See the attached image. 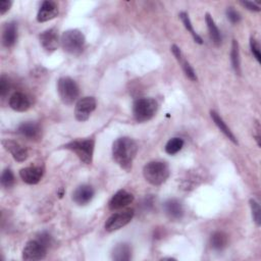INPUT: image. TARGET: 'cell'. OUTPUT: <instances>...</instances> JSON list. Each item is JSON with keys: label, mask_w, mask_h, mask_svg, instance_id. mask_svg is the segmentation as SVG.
<instances>
[{"label": "cell", "mask_w": 261, "mask_h": 261, "mask_svg": "<svg viewBox=\"0 0 261 261\" xmlns=\"http://www.w3.org/2000/svg\"><path fill=\"white\" fill-rule=\"evenodd\" d=\"M137 153L138 145L128 137H121L113 142L112 157L114 161L126 171L132 169L133 161L136 158Z\"/></svg>", "instance_id": "obj_1"}, {"label": "cell", "mask_w": 261, "mask_h": 261, "mask_svg": "<svg viewBox=\"0 0 261 261\" xmlns=\"http://www.w3.org/2000/svg\"><path fill=\"white\" fill-rule=\"evenodd\" d=\"M133 201H134L133 194L128 193L125 190H119L110 199V201L108 203V207L110 210L114 211V210L124 208L125 206L130 204Z\"/></svg>", "instance_id": "obj_11"}, {"label": "cell", "mask_w": 261, "mask_h": 261, "mask_svg": "<svg viewBox=\"0 0 261 261\" xmlns=\"http://www.w3.org/2000/svg\"><path fill=\"white\" fill-rule=\"evenodd\" d=\"M9 88H10V83H9L8 77L6 75L2 74L0 77V95H1V97H4L8 93Z\"/></svg>", "instance_id": "obj_31"}, {"label": "cell", "mask_w": 261, "mask_h": 261, "mask_svg": "<svg viewBox=\"0 0 261 261\" xmlns=\"http://www.w3.org/2000/svg\"><path fill=\"white\" fill-rule=\"evenodd\" d=\"M163 210L165 214L173 220H178L184 215L182 204L176 199H168L163 203Z\"/></svg>", "instance_id": "obj_17"}, {"label": "cell", "mask_w": 261, "mask_h": 261, "mask_svg": "<svg viewBox=\"0 0 261 261\" xmlns=\"http://www.w3.org/2000/svg\"><path fill=\"white\" fill-rule=\"evenodd\" d=\"M60 43L65 52L69 54L77 55L84 50L86 39L84 34L81 31L76 29H71V30L65 31L61 35Z\"/></svg>", "instance_id": "obj_3"}, {"label": "cell", "mask_w": 261, "mask_h": 261, "mask_svg": "<svg viewBox=\"0 0 261 261\" xmlns=\"http://www.w3.org/2000/svg\"><path fill=\"white\" fill-rule=\"evenodd\" d=\"M17 133L20 134L21 136L28 138V139H36L40 135V127L36 122L28 121V122H22L19 124L17 128Z\"/></svg>", "instance_id": "obj_21"}, {"label": "cell", "mask_w": 261, "mask_h": 261, "mask_svg": "<svg viewBox=\"0 0 261 261\" xmlns=\"http://www.w3.org/2000/svg\"><path fill=\"white\" fill-rule=\"evenodd\" d=\"M179 17H180V19H181V21H182L185 28H186V29L188 30V32L193 36L195 42H197L198 44H203L202 38L195 32V30H194V28H193V24H192V22H191V20H190V17H189V15H188V13H187V12H180V13H179Z\"/></svg>", "instance_id": "obj_27"}, {"label": "cell", "mask_w": 261, "mask_h": 261, "mask_svg": "<svg viewBox=\"0 0 261 261\" xmlns=\"http://www.w3.org/2000/svg\"><path fill=\"white\" fill-rule=\"evenodd\" d=\"M158 104L153 98H140L135 101L133 114L138 122L150 120L157 112Z\"/></svg>", "instance_id": "obj_4"}, {"label": "cell", "mask_w": 261, "mask_h": 261, "mask_svg": "<svg viewBox=\"0 0 261 261\" xmlns=\"http://www.w3.org/2000/svg\"><path fill=\"white\" fill-rule=\"evenodd\" d=\"M250 48H251V52L253 54V56L255 57V59L260 63L261 62V52H260V46L257 43V41L251 37L250 39Z\"/></svg>", "instance_id": "obj_30"}, {"label": "cell", "mask_w": 261, "mask_h": 261, "mask_svg": "<svg viewBox=\"0 0 261 261\" xmlns=\"http://www.w3.org/2000/svg\"><path fill=\"white\" fill-rule=\"evenodd\" d=\"M64 147L72 151L84 163L86 164L92 163L93 155H94V147H95L94 139L74 140L67 143Z\"/></svg>", "instance_id": "obj_5"}, {"label": "cell", "mask_w": 261, "mask_h": 261, "mask_svg": "<svg viewBox=\"0 0 261 261\" xmlns=\"http://www.w3.org/2000/svg\"><path fill=\"white\" fill-rule=\"evenodd\" d=\"M134 215H135L134 209H125L119 212H115L108 217V219L104 224V227L109 232L115 231L125 226L127 223H129Z\"/></svg>", "instance_id": "obj_7"}, {"label": "cell", "mask_w": 261, "mask_h": 261, "mask_svg": "<svg viewBox=\"0 0 261 261\" xmlns=\"http://www.w3.org/2000/svg\"><path fill=\"white\" fill-rule=\"evenodd\" d=\"M226 16L231 23H238L241 20L240 13L236 9H233V7H228L226 9Z\"/></svg>", "instance_id": "obj_32"}, {"label": "cell", "mask_w": 261, "mask_h": 261, "mask_svg": "<svg viewBox=\"0 0 261 261\" xmlns=\"http://www.w3.org/2000/svg\"><path fill=\"white\" fill-rule=\"evenodd\" d=\"M250 207H251V211H252V217L254 219V222L256 223L257 226L261 225V208L259 203L254 200V199H250Z\"/></svg>", "instance_id": "obj_28"}, {"label": "cell", "mask_w": 261, "mask_h": 261, "mask_svg": "<svg viewBox=\"0 0 261 261\" xmlns=\"http://www.w3.org/2000/svg\"><path fill=\"white\" fill-rule=\"evenodd\" d=\"M40 43L42 47L49 52H52L57 49L59 44V37L58 33L55 29H48L44 32H42L39 36Z\"/></svg>", "instance_id": "obj_10"}, {"label": "cell", "mask_w": 261, "mask_h": 261, "mask_svg": "<svg viewBox=\"0 0 261 261\" xmlns=\"http://www.w3.org/2000/svg\"><path fill=\"white\" fill-rule=\"evenodd\" d=\"M132 257V249L130 247L125 244H118L112 251V259L116 261H126L129 260Z\"/></svg>", "instance_id": "obj_22"}, {"label": "cell", "mask_w": 261, "mask_h": 261, "mask_svg": "<svg viewBox=\"0 0 261 261\" xmlns=\"http://www.w3.org/2000/svg\"><path fill=\"white\" fill-rule=\"evenodd\" d=\"M210 116H211L213 122L215 123V125L219 128V130H220L228 140H230L233 144L238 145V140H237V138L234 137V135L232 134V132L230 130V128L226 125V123L224 122V120L220 117V115H219L216 111L211 110V111H210Z\"/></svg>", "instance_id": "obj_20"}, {"label": "cell", "mask_w": 261, "mask_h": 261, "mask_svg": "<svg viewBox=\"0 0 261 261\" xmlns=\"http://www.w3.org/2000/svg\"><path fill=\"white\" fill-rule=\"evenodd\" d=\"M230 61L231 66L236 73L241 74V60H240V50H239V43L236 40H232L231 50H230Z\"/></svg>", "instance_id": "obj_25"}, {"label": "cell", "mask_w": 261, "mask_h": 261, "mask_svg": "<svg viewBox=\"0 0 261 261\" xmlns=\"http://www.w3.org/2000/svg\"><path fill=\"white\" fill-rule=\"evenodd\" d=\"M241 4L243 6H245L247 9L251 10V11H256V12H259L260 11V7L254 3V2H250V1H241Z\"/></svg>", "instance_id": "obj_35"}, {"label": "cell", "mask_w": 261, "mask_h": 261, "mask_svg": "<svg viewBox=\"0 0 261 261\" xmlns=\"http://www.w3.org/2000/svg\"><path fill=\"white\" fill-rule=\"evenodd\" d=\"M47 253V247L39 240H32L28 242L22 250V258L29 261L42 260Z\"/></svg>", "instance_id": "obj_9"}, {"label": "cell", "mask_w": 261, "mask_h": 261, "mask_svg": "<svg viewBox=\"0 0 261 261\" xmlns=\"http://www.w3.org/2000/svg\"><path fill=\"white\" fill-rule=\"evenodd\" d=\"M17 40V25L14 21L5 24L2 33V43L6 48L12 47Z\"/></svg>", "instance_id": "obj_19"}, {"label": "cell", "mask_w": 261, "mask_h": 261, "mask_svg": "<svg viewBox=\"0 0 261 261\" xmlns=\"http://www.w3.org/2000/svg\"><path fill=\"white\" fill-rule=\"evenodd\" d=\"M57 92L64 104H72L80 95V89L74 80L69 76L60 77L57 82Z\"/></svg>", "instance_id": "obj_6"}, {"label": "cell", "mask_w": 261, "mask_h": 261, "mask_svg": "<svg viewBox=\"0 0 261 261\" xmlns=\"http://www.w3.org/2000/svg\"><path fill=\"white\" fill-rule=\"evenodd\" d=\"M0 180H1V185H2L4 188H6V189L11 188V187L13 186V184H14V175H13V172H12L10 169H8V168L4 169V170L2 171Z\"/></svg>", "instance_id": "obj_29"}, {"label": "cell", "mask_w": 261, "mask_h": 261, "mask_svg": "<svg viewBox=\"0 0 261 261\" xmlns=\"http://www.w3.org/2000/svg\"><path fill=\"white\" fill-rule=\"evenodd\" d=\"M58 14V6L53 1H44L37 14V20L39 22H45L50 19H53Z\"/></svg>", "instance_id": "obj_14"}, {"label": "cell", "mask_w": 261, "mask_h": 261, "mask_svg": "<svg viewBox=\"0 0 261 261\" xmlns=\"http://www.w3.org/2000/svg\"><path fill=\"white\" fill-rule=\"evenodd\" d=\"M96 100L94 97H83L77 100L74 107V116L79 121H86L96 109Z\"/></svg>", "instance_id": "obj_8"}, {"label": "cell", "mask_w": 261, "mask_h": 261, "mask_svg": "<svg viewBox=\"0 0 261 261\" xmlns=\"http://www.w3.org/2000/svg\"><path fill=\"white\" fill-rule=\"evenodd\" d=\"M205 21H206V24H207V28H208V32H209V35H210V38L211 40L216 44V45H219L221 43V34H220V31L218 30L217 25L215 24L214 22V19L212 18V16L209 14V13H206L205 15Z\"/></svg>", "instance_id": "obj_23"}, {"label": "cell", "mask_w": 261, "mask_h": 261, "mask_svg": "<svg viewBox=\"0 0 261 261\" xmlns=\"http://www.w3.org/2000/svg\"><path fill=\"white\" fill-rule=\"evenodd\" d=\"M184 147V140L181 138H171L165 145V152L169 155H174Z\"/></svg>", "instance_id": "obj_26"}, {"label": "cell", "mask_w": 261, "mask_h": 261, "mask_svg": "<svg viewBox=\"0 0 261 261\" xmlns=\"http://www.w3.org/2000/svg\"><path fill=\"white\" fill-rule=\"evenodd\" d=\"M169 173V167L163 161H151L143 168V175L145 179L153 186H160L165 182Z\"/></svg>", "instance_id": "obj_2"}, {"label": "cell", "mask_w": 261, "mask_h": 261, "mask_svg": "<svg viewBox=\"0 0 261 261\" xmlns=\"http://www.w3.org/2000/svg\"><path fill=\"white\" fill-rule=\"evenodd\" d=\"M43 168L40 166H29L20 169L19 176L28 185L38 184L43 176Z\"/></svg>", "instance_id": "obj_16"}, {"label": "cell", "mask_w": 261, "mask_h": 261, "mask_svg": "<svg viewBox=\"0 0 261 261\" xmlns=\"http://www.w3.org/2000/svg\"><path fill=\"white\" fill-rule=\"evenodd\" d=\"M228 243V238L227 234L223 231H215L210 239V244L211 247L216 250V251H221L223 250Z\"/></svg>", "instance_id": "obj_24"}, {"label": "cell", "mask_w": 261, "mask_h": 261, "mask_svg": "<svg viewBox=\"0 0 261 261\" xmlns=\"http://www.w3.org/2000/svg\"><path fill=\"white\" fill-rule=\"evenodd\" d=\"M37 240H39L43 245H45L47 248L51 245V243H52V238H51V236L48 233V232H41L40 234H39V237H38V239Z\"/></svg>", "instance_id": "obj_33"}, {"label": "cell", "mask_w": 261, "mask_h": 261, "mask_svg": "<svg viewBox=\"0 0 261 261\" xmlns=\"http://www.w3.org/2000/svg\"><path fill=\"white\" fill-rule=\"evenodd\" d=\"M171 52H172V54L174 55V57L176 58V60L178 61V63L180 64V66H181V68H182V70H184L186 76H187L188 79H190L191 81L196 82V81H197V74H196L195 70L193 69V67L191 66V64L185 59V57H184V55H182L180 49H179L176 45H172V46H171Z\"/></svg>", "instance_id": "obj_18"}, {"label": "cell", "mask_w": 261, "mask_h": 261, "mask_svg": "<svg viewBox=\"0 0 261 261\" xmlns=\"http://www.w3.org/2000/svg\"><path fill=\"white\" fill-rule=\"evenodd\" d=\"M95 195L94 189L89 185H82L77 187L72 193V200L81 206L87 205Z\"/></svg>", "instance_id": "obj_15"}, {"label": "cell", "mask_w": 261, "mask_h": 261, "mask_svg": "<svg viewBox=\"0 0 261 261\" xmlns=\"http://www.w3.org/2000/svg\"><path fill=\"white\" fill-rule=\"evenodd\" d=\"M12 5V2L11 1H8V0H2L0 1V14L3 15L5 14L11 7Z\"/></svg>", "instance_id": "obj_34"}, {"label": "cell", "mask_w": 261, "mask_h": 261, "mask_svg": "<svg viewBox=\"0 0 261 261\" xmlns=\"http://www.w3.org/2000/svg\"><path fill=\"white\" fill-rule=\"evenodd\" d=\"M2 145L6 151H8L12 157L18 161V162H23L24 160L28 159L29 157V152L28 150L19 145L18 143L11 141V140H3Z\"/></svg>", "instance_id": "obj_13"}, {"label": "cell", "mask_w": 261, "mask_h": 261, "mask_svg": "<svg viewBox=\"0 0 261 261\" xmlns=\"http://www.w3.org/2000/svg\"><path fill=\"white\" fill-rule=\"evenodd\" d=\"M8 103H9V106L13 110L18 111V112L27 111L31 107V105H32L31 98L27 94L21 93V92L13 93L10 96Z\"/></svg>", "instance_id": "obj_12"}]
</instances>
